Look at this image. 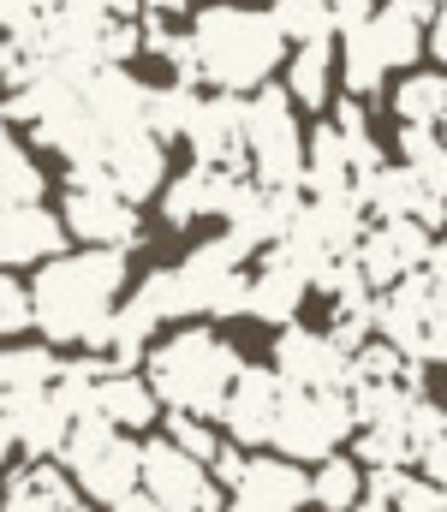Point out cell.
Wrapping results in <instances>:
<instances>
[{
  "instance_id": "obj_33",
  "label": "cell",
  "mask_w": 447,
  "mask_h": 512,
  "mask_svg": "<svg viewBox=\"0 0 447 512\" xmlns=\"http://www.w3.org/2000/svg\"><path fill=\"white\" fill-rule=\"evenodd\" d=\"M24 328H30V292L0 268V340L6 334H24Z\"/></svg>"
},
{
  "instance_id": "obj_10",
  "label": "cell",
  "mask_w": 447,
  "mask_h": 512,
  "mask_svg": "<svg viewBox=\"0 0 447 512\" xmlns=\"http://www.w3.org/2000/svg\"><path fill=\"white\" fill-rule=\"evenodd\" d=\"M430 251H436V233H430V227H418V221H370V227L358 233V245H352V262H358V274L382 292V286L418 274V268L430 262Z\"/></svg>"
},
{
  "instance_id": "obj_30",
  "label": "cell",
  "mask_w": 447,
  "mask_h": 512,
  "mask_svg": "<svg viewBox=\"0 0 447 512\" xmlns=\"http://www.w3.org/2000/svg\"><path fill=\"white\" fill-rule=\"evenodd\" d=\"M269 18H275L281 42H322V36H334V18H328L322 0H275Z\"/></svg>"
},
{
  "instance_id": "obj_32",
  "label": "cell",
  "mask_w": 447,
  "mask_h": 512,
  "mask_svg": "<svg viewBox=\"0 0 447 512\" xmlns=\"http://www.w3.org/2000/svg\"><path fill=\"white\" fill-rule=\"evenodd\" d=\"M54 6H60V0H0V30H6L12 42H30L36 24H42Z\"/></svg>"
},
{
  "instance_id": "obj_3",
  "label": "cell",
  "mask_w": 447,
  "mask_h": 512,
  "mask_svg": "<svg viewBox=\"0 0 447 512\" xmlns=\"http://www.w3.org/2000/svg\"><path fill=\"white\" fill-rule=\"evenodd\" d=\"M239 370H245L239 346L215 328H179L167 340H149L144 352V382L155 393V405L185 411V417H209V423H215Z\"/></svg>"
},
{
  "instance_id": "obj_4",
  "label": "cell",
  "mask_w": 447,
  "mask_h": 512,
  "mask_svg": "<svg viewBox=\"0 0 447 512\" xmlns=\"http://www.w3.org/2000/svg\"><path fill=\"white\" fill-rule=\"evenodd\" d=\"M370 334L388 340L406 364L430 370L442 364L447 352V286H442V245L430 251V262L394 286L376 292V310H370Z\"/></svg>"
},
{
  "instance_id": "obj_27",
  "label": "cell",
  "mask_w": 447,
  "mask_h": 512,
  "mask_svg": "<svg viewBox=\"0 0 447 512\" xmlns=\"http://www.w3.org/2000/svg\"><path fill=\"white\" fill-rule=\"evenodd\" d=\"M358 501H364V465H358V459H346V453L316 459L310 507H316V512H352Z\"/></svg>"
},
{
  "instance_id": "obj_19",
  "label": "cell",
  "mask_w": 447,
  "mask_h": 512,
  "mask_svg": "<svg viewBox=\"0 0 447 512\" xmlns=\"http://www.w3.org/2000/svg\"><path fill=\"white\" fill-rule=\"evenodd\" d=\"M0 512H84V495L72 489V477L60 465L30 459L0 483Z\"/></svg>"
},
{
  "instance_id": "obj_15",
  "label": "cell",
  "mask_w": 447,
  "mask_h": 512,
  "mask_svg": "<svg viewBox=\"0 0 447 512\" xmlns=\"http://www.w3.org/2000/svg\"><path fill=\"white\" fill-rule=\"evenodd\" d=\"M304 298H310V280L298 274L293 262H281L275 251H257V268H245V310L239 316L287 328V322H298Z\"/></svg>"
},
{
  "instance_id": "obj_20",
  "label": "cell",
  "mask_w": 447,
  "mask_h": 512,
  "mask_svg": "<svg viewBox=\"0 0 447 512\" xmlns=\"http://www.w3.org/2000/svg\"><path fill=\"white\" fill-rule=\"evenodd\" d=\"M90 417H102V423H114V429H149L155 417H161V405H155V393L138 370H102V382H96V399H90Z\"/></svg>"
},
{
  "instance_id": "obj_5",
  "label": "cell",
  "mask_w": 447,
  "mask_h": 512,
  "mask_svg": "<svg viewBox=\"0 0 447 512\" xmlns=\"http://www.w3.org/2000/svg\"><path fill=\"white\" fill-rule=\"evenodd\" d=\"M239 143H245V179L298 191V173H304V126H298L287 90L257 84L251 96H239Z\"/></svg>"
},
{
  "instance_id": "obj_14",
  "label": "cell",
  "mask_w": 447,
  "mask_h": 512,
  "mask_svg": "<svg viewBox=\"0 0 447 512\" xmlns=\"http://www.w3.org/2000/svg\"><path fill=\"white\" fill-rule=\"evenodd\" d=\"M239 179H245V173H233V167L191 161L179 179L161 185V221H167V227H197V221H209V215L221 221L227 203H233V191H239Z\"/></svg>"
},
{
  "instance_id": "obj_17",
  "label": "cell",
  "mask_w": 447,
  "mask_h": 512,
  "mask_svg": "<svg viewBox=\"0 0 447 512\" xmlns=\"http://www.w3.org/2000/svg\"><path fill=\"white\" fill-rule=\"evenodd\" d=\"M185 143H191V155H197V161L245 173V143H239V96H221V90L197 96V108H191V120H185Z\"/></svg>"
},
{
  "instance_id": "obj_35",
  "label": "cell",
  "mask_w": 447,
  "mask_h": 512,
  "mask_svg": "<svg viewBox=\"0 0 447 512\" xmlns=\"http://www.w3.org/2000/svg\"><path fill=\"white\" fill-rule=\"evenodd\" d=\"M108 512H161V507H155V501H149L144 489H126V495H120V501H108Z\"/></svg>"
},
{
  "instance_id": "obj_37",
  "label": "cell",
  "mask_w": 447,
  "mask_h": 512,
  "mask_svg": "<svg viewBox=\"0 0 447 512\" xmlns=\"http://www.w3.org/2000/svg\"><path fill=\"white\" fill-rule=\"evenodd\" d=\"M6 137H12V126H6V114H0V143H6Z\"/></svg>"
},
{
  "instance_id": "obj_28",
  "label": "cell",
  "mask_w": 447,
  "mask_h": 512,
  "mask_svg": "<svg viewBox=\"0 0 447 512\" xmlns=\"http://www.w3.org/2000/svg\"><path fill=\"white\" fill-rule=\"evenodd\" d=\"M400 167L418 179V185H430V191H447V149L436 131L424 126H400Z\"/></svg>"
},
{
  "instance_id": "obj_11",
  "label": "cell",
  "mask_w": 447,
  "mask_h": 512,
  "mask_svg": "<svg viewBox=\"0 0 447 512\" xmlns=\"http://www.w3.org/2000/svg\"><path fill=\"white\" fill-rule=\"evenodd\" d=\"M269 370L281 376V387H310V393H346V352L328 340V328H298L287 322L275 334Z\"/></svg>"
},
{
  "instance_id": "obj_36",
  "label": "cell",
  "mask_w": 447,
  "mask_h": 512,
  "mask_svg": "<svg viewBox=\"0 0 447 512\" xmlns=\"http://www.w3.org/2000/svg\"><path fill=\"white\" fill-rule=\"evenodd\" d=\"M90 6H102V12H138V0H90Z\"/></svg>"
},
{
  "instance_id": "obj_6",
  "label": "cell",
  "mask_w": 447,
  "mask_h": 512,
  "mask_svg": "<svg viewBox=\"0 0 447 512\" xmlns=\"http://www.w3.org/2000/svg\"><path fill=\"white\" fill-rule=\"evenodd\" d=\"M60 471L72 477V489L78 495H90V501H120L126 489H138V441L126 435V429H114V423H102V417H78V423H66V441H60Z\"/></svg>"
},
{
  "instance_id": "obj_13",
  "label": "cell",
  "mask_w": 447,
  "mask_h": 512,
  "mask_svg": "<svg viewBox=\"0 0 447 512\" xmlns=\"http://www.w3.org/2000/svg\"><path fill=\"white\" fill-rule=\"evenodd\" d=\"M275 405H281V376L275 370H239L233 387H227V399H221V411H215V423L227 429V441L233 447H269V423H275Z\"/></svg>"
},
{
  "instance_id": "obj_18",
  "label": "cell",
  "mask_w": 447,
  "mask_h": 512,
  "mask_svg": "<svg viewBox=\"0 0 447 512\" xmlns=\"http://www.w3.org/2000/svg\"><path fill=\"white\" fill-rule=\"evenodd\" d=\"M227 495H251L263 507H281V512H304L310 507V477L298 471V459H281V453H245L239 465V483Z\"/></svg>"
},
{
  "instance_id": "obj_16",
  "label": "cell",
  "mask_w": 447,
  "mask_h": 512,
  "mask_svg": "<svg viewBox=\"0 0 447 512\" xmlns=\"http://www.w3.org/2000/svg\"><path fill=\"white\" fill-rule=\"evenodd\" d=\"M66 251V227L42 203H0V268H30Z\"/></svg>"
},
{
  "instance_id": "obj_25",
  "label": "cell",
  "mask_w": 447,
  "mask_h": 512,
  "mask_svg": "<svg viewBox=\"0 0 447 512\" xmlns=\"http://www.w3.org/2000/svg\"><path fill=\"white\" fill-rule=\"evenodd\" d=\"M394 120L400 126L442 131V120H447V78L442 72H406L394 84Z\"/></svg>"
},
{
  "instance_id": "obj_7",
  "label": "cell",
  "mask_w": 447,
  "mask_h": 512,
  "mask_svg": "<svg viewBox=\"0 0 447 512\" xmlns=\"http://www.w3.org/2000/svg\"><path fill=\"white\" fill-rule=\"evenodd\" d=\"M60 227H66V239L102 245V251H132V245H144V215H138V203H126L96 167H66Z\"/></svg>"
},
{
  "instance_id": "obj_1",
  "label": "cell",
  "mask_w": 447,
  "mask_h": 512,
  "mask_svg": "<svg viewBox=\"0 0 447 512\" xmlns=\"http://www.w3.org/2000/svg\"><path fill=\"white\" fill-rule=\"evenodd\" d=\"M120 286H126V251H102V245H84V251H60L42 262V274L24 286L30 292V328L48 340V346H78L90 352L102 322L114 316L120 304Z\"/></svg>"
},
{
  "instance_id": "obj_9",
  "label": "cell",
  "mask_w": 447,
  "mask_h": 512,
  "mask_svg": "<svg viewBox=\"0 0 447 512\" xmlns=\"http://www.w3.org/2000/svg\"><path fill=\"white\" fill-rule=\"evenodd\" d=\"M138 489L161 512H221V489L209 483V471L191 453H179L167 435L138 441Z\"/></svg>"
},
{
  "instance_id": "obj_22",
  "label": "cell",
  "mask_w": 447,
  "mask_h": 512,
  "mask_svg": "<svg viewBox=\"0 0 447 512\" xmlns=\"http://www.w3.org/2000/svg\"><path fill=\"white\" fill-rule=\"evenodd\" d=\"M328 84H334V42H293V60H287V96L293 108L322 114L328 108Z\"/></svg>"
},
{
  "instance_id": "obj_8",
  "label": "cell",
  "mask_w": 447,
  "mask_h": 512,
  "mask_svg": "<svg viewBox=\"0 0 447 512\" xmlns=\"http://www.w3.org/2000/svg\"><path fill=\"white\" fill-rule=\"evenodd\" d=\"M352 435V411H346V393H310V387H281V405H275V423H269V447L281 459H328L340 453Z\"/></svg>"
},
{
  "instance_id": "obj_29",
  "label": "cell",
  "mask_w": 447,
  "mask_h": 512,
  "mask_svg": "<svg viewBox=\"0 0 447 512\" xmlns=\"http://www.w3.org/2000/svg\"><path fill=\"white\" fill-rule=\"evenodd\" d=\"M42 191H48V179H42L36 155L18 137H6L0 143V203H42Z\"/></svg>"
},
{
  "instance_id": "obj_21",
  "label": "cell",
  "mask_w": 447,
  "mask_h": 512,
  "mask_svg": "<svg viewBox=\"0 0 447 512\" xmlns=\"http://www.w3.org/2000/svg\"><path fill=\"white\" fill-rule=\"evenodd\" d=\"M6 417H12V453H24V459H54V453H60L66 417L54 411L48 393H30V399L6 405Z\"/></svg>"
},
{
  "instance_id": "obj_12",
  "label": "cell",
  "mask_w": 447,
  "mask_h": 512,
  "mask_svg": "<svg viewBox=\"0 0 447 512\" xmlns=\"http://www.w3.org/2000/svg\"><path fill=\"white\" fill-rule=\"evenodd\" d=\"M90 167H96L126 203H144V197H155V191L167 185V143L149 137V131H120V137L102 143V155H96Z\"/></svg>"
},
{
  "instance_id": "obj_26",
  "label": "cell",
  "mask_w": 447,
  "mask_h": 512,
  "mask_svg": "<svg viewBox=\"0 0 447 512\" xmlns=\"http://www.w3.org/2000/svg\"><path fill=\"white\" fill-rule=\"evenodd\" d=\"M346 42H340V84H346V96L352 102H364V96H376L382 84H388V66H382V54H376V42H370V24H352V30H340Z\"/></svg>"
},
{
  "instance_id": "obj_23",
  "label": "cell",
  "mask_w": 447,
  "mask_h": 512,
  "mask_svg": "<svg viewBox=\"0 0 447 512\" xmlns=\"http://www.w3.org/2000/svg\"><path fill=\"white\" fill-rule=\"evenodd\" d=\"M60 376V352L54 346H6L0 352V405H18L30 393H48Z\"/></svg>"
},
{
  "instance_id": "obj_31",
  "label": "cell",
  "mask_w": 447,
  "mask_h": 512,
  "mask_svg": "<svg viewBox=\"0 0 447 512\" xmlns=\"http://www.w3.org/2000/svg\"><path fill=\"white\" fill-rule=\"evenodd\" d=\"M161 435H167L179 453H191L197 465H209V459H215V447H221L215 423H209V417H185V411H167V417H161Z\"/></svg>"
},
{
  "instance_id": "obj_2",
  "label": "cell",
  "mask_w": 447,
  "mask_h": 512,
  "mask_svg": "<svg viewBox=\"0 0 447 512\" xmlns=\"http://www.w3.org/2000/svg\"><path fill=\"white\" fill-rule=\"evenodd\" d=\"M185 42H191V78L221 96H251L287 60L275 18L257 6H233V0H209L203 12H191Z\"/></svg>"
},
{
  "instance_id": "obj_34",
  "label": "cell",
  "mask_w": 447,
  "mask_h": 512,
  "mask_svg": "<svg viewBox=\"0 0 447 512\" xmlns=\"http://www.w3.org/2000/svg\"><path fill=\"white\" fill-rule=\"evenodd\" d=\"M322 6H328L334 30H352V24H364V18L376 12V0H322Z\"/></svg>"
},
{
  "instance_id": "obj_24",
  "label": "cell",
  "mask_w": 447,
  "mask_h": 512,
  "mask_svg": "<svg viewBox=\"0 0 447 512\" xmlns=\"http://www.w3.org/2000/svg\"><path fill=\"white\" fill-rule=\"evenodd\" d=\"M364 24H370V42H376V54H382L388 72H406V66L424 60V24L406 18L400 6H376Z\"/></svg>"
}]
</instances>
